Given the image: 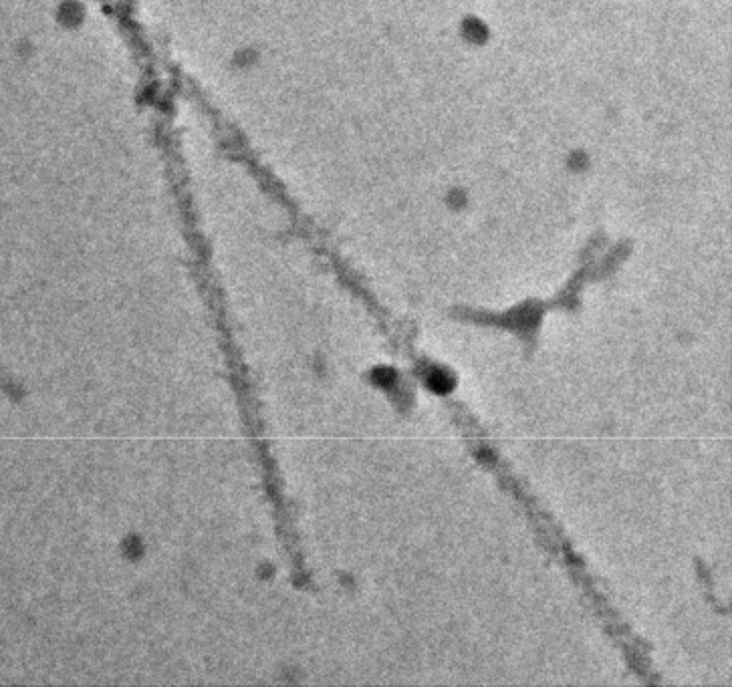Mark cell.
I'll return each instance as SVG.
<instances>
[{
    "label": "cell",
    "mask_w": 732,
    "mask_h": 687,
    "mask_svg": "<svg viewBox=\"0 0 732 687\" xmlns=\"http://www.w3.org/2000/svg\"><path fill=\"white\" fill-rule=\"evenodd\" d=\"M430 385H432V390H437V392H447V390H450V383L449 377L444 375V373H434L432 377H430Z\"/></svg>",
    "instance_id": "obj_1"
}]
</instances>
